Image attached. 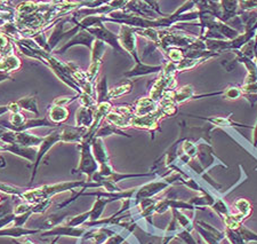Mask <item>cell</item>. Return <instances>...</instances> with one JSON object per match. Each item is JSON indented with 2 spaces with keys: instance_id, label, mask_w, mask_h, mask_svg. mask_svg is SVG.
Here are the masks:
<instances>
[{
  "instance_id": "1",
  "label": "cell",
  "mask_w": 257,
  "mask_h": 244,
  "mask_svg": "<svg viewBox=\"0 0 257 244\" xmlns=\"http://www.w3.org/2000/svg\"><path fill=\"white\" fill-rule=\"evenodd\" d=\"M79 188H101L99 185L94 183V181H68V183H59L53 185H45L39 186L36 188H27L23 195L21 196L20 200L30 204H37L40 202L53 198L57 194L66 193V192H74V189Z\"/></svg>"
},
{
  "instance_id": "2",
  "label": "cell",
  "mask_w": 257,
  "mask_h": 244,
  "mask_svg": "<svg viewBox=\"0 0 257 244\" xmlns=\"http://www.w3.org/2000/svg\"><path fill=\"white\" fill-rule=\"evenodd\" d=\"M93 140L82 139L79 143L80 148V160L77 169H74L73 173H81L87 176V181H92L95 173L98 171V164L95 159L92 150Z\"/></svg>"
},
{
  "instance_id": "3",
  "label": "cell",
  "mask_w": 257,
  "mask_h": 244,
  "mask_svg": "<svg viewBox=\"0 0 257 244\" xmlns=\"http://www.w3.org/2000/svg\"><path fill=\"white\" fill-rule=\"evenodd\" d=\"M59 142H64L63 124L60 126H57L56 129H53L51 133H48L46 136H44V141L41 142V144L38 147V154H37L36 162H35V164H33L32 175H31V179H30V183H29V186H31L33 184V181H35L36 176H37V171H38L40 163L43 162L44 157L46 156L47 152L51 150L56 143H59Z\"/></svg>"
},
{
  "instance_id": "4",
  "label": "cell",
  "mask_w": 257,
  "mask_h": 244,
  "mask_svg": "<svg viewBox=\"0 0 257 244\" xmlns=\"http://www.w3.org/2000/svg\"><path fill=\"white\" fill-rule=\"evenodd\" d=\"M69 21H71V16H65V18L59 19L55 22V26H54L52 34L48 38V46L51 48L52 53L56 51L59 44L61 43H63V45L66 44L74 35H77L78 32L81 30L77 24L72 29H70V30H64L65 24L68 23Z\"/></svg>"
},
{
  "instance_id": "5",
  "label": "cell",
  "mask_w": 257,
  "mask_h": 244,
  "mask_svg": "<svg viewBox=\"0 0 257 244\" xmlns=\"http://www.w3.org/2000/svg\"><path fill=\"white\" fill-rule=\"evenodd\" d=\"M105 49L106 45L103 43V41L97 39L94 41L93 47L90 49V51H92V55H90V65L86 71L87 79H88L89 83H92V84L94 80L96 79L99 69L102 67L103 56H104Z\"/></svg>"
},
{
  "instance_id": "6",
  "label": "cell",
  "mask_w": 257,
  "mask_h": 244,
  "mask_svg": "<svg viewBox=\"0 0 257 244\" xmlns=\"http://www.w3.org/2000/svg\"><path fill=\"white\" fill-rule=\"evenodd\" d=\"M165 115L163 110L158 108V110L155 111L150 115L147 116H133L131 119V126L135 127L139 130H147L151 131L152 133H155L157 130H160L159 122L160 119H163Z\"/></svg>"
},
{
  "instance_id": "7",
  "label": "cell",
  "mask_w": 257,
  "mask_h": 244,
  "mask_svg": "<svg viewBox=\"0 0 257 244\" xmlns=\"http://www.w3.org/2000/svg\"><path fill=\"white\" fill-rule=\"evenodd\" d=\"M118 38L123 51L133 57L134 62L141 60L138 53V44H136V34L134 28L120 26Z\"/></svg>"
},
{
  "instance_id": "8",
  "label": "cell",
  "mask_w": 257,
  "mask_h": 244,
  "mask_svg": "<svg viewBox=\"0 0 257 244\" xmlns=\"http://www.w3.org/2000/svg\"><path fill=\"white\" fill-rule=\"evenodd\" d=\"M87 31H88L90 35H93L95 37V39L101 40L106 45V46L113 48V51L120 53V54H125V51H123L121 45L119 43L118 35L113 34V32L109 30L104 24H101V26L95 28L87 29Z\"/></svg>"
},
{
  "instance_id": "9",
  "label": "cell",
  "mask_w": 257,
  "mask_h": 244,
  "mask_svg": "<svg viewBox=\"0 0 257 244\" xmlns=\"http://www.w3.org/2000/svg\"><path fill=\"white\" fill-rule=\"evenodd\" d=\"M88 228L86 227H71L65 224L59 225L56 227H53L52 229L44 230L39 234L41 237H74V238H82V236L86 234Z\"/></svg>"
},
{
  "instance_id": "10",
  "label": "cell",
  "mask_w": 257,
  "mask_h": 244,
  "mask_svg": "<svg viewBox=\"0 0 257 244\" xmlns=\"http://www.w3.org/2000/svg\"><path fill=\"white\" fill-rule=\"evenodd\" d=\"M196 158L205 172L213 167H221V165L217 163H222L221 160L217 159L216 156H215L211 144L206 142L197 144Z\"/></svg>"
},
{
  "instance_id": "11",
  "label": "cell",
  "mask_w": 257,
  "mask_h": 244,
  "mask_svg": "<svg viewBox=\"0 0 257 244\" xmlns=\"http://www.w3.org/2000/svg\"><path fill=\"white\" fill-rule=\"evenodd\" d=\"M218 95H222V91L215 93H208V94H197L194 92V89L192 85H185L181 89H176L173 92V101L176 106L181 105V103L196 100V99H201V98H207V97H218Z\"/></svg>"
},
{
  "instance_id": "12",
  "label": "cell",
  "mask_w": 257,
  "mask_h": 244,
  "mask_svg": "<svg viewBox=\"0 0 257 244\" xmlns=\"http://www.w3.org/2000/svg\"><path fill=\"white\" fill-rule=\"evenodd\" d=\"M96 40L93 35H90L87 30H80L77 35H74L68 43L64 44L63 46L57 48L55 52L57 53H65L69 48L74 46H85L87 48L92 49L94 41Z\"/></svg>"
},
{
  "instance_id": "13",
  "label": "cell",
  "mask_w": 257,
  "mask_h": 244,
  "mask_svg": "<svg viewBox=\"0 0 257 244\" xmlns=\"http://www.w3.org/2000/svg\"><path fill=\"white\" fill-rule=\"evenodd\" d=\"M3 144V151H8L11 154L16 155L19 157L29 160L30 163L35 164L37 154H38V148H31V147H24L18 143H2Z\"/></svg>"
},
{
  "instance_id": "14",
  "label": "cell",
  "mask_w": 257,
  "mask_h": 244,
  "mask_svg": "<svg viewBox=\"0 0 257 244\" xmlns=\"http://www.w3.org/2000/svg\"><path fill=\"white\" fill-rule=\"evenodd\" d=\"M163 71V65H150L147 63H143L142 61L139 60L135 62V65L131 70H128L123 73V77H126L127 79H132V78L136 77H142L152 75V73H160Z\"/></svg>"
},
{
  "instance_id": "15",
  "label": "cell",
  "mask_w": 257,
  "mask_h": 244,
  "mask_svg": "<svg viewBox=\"0 0 257 244\" xmlns=\"http://www.w3.org/2000/svg\"><path fill=\"white\" fill-rule=\"evenodd\" d=\"M70 217H69V213L68 212H61L60 211H56V212H53L52 214H49L45 219H43L39 224H37L35 228L36 229H39L41 231L44 230H48V229H52L53 227H56L59 225L64 224V222L68 220Z\"/></svg>"
},
{
  "instance_id": "16",
  "label": "cell",
  "mask_w": 257,
  "mask_h": 244,
  "mask_svg": "<svg viewBox=\"0 0 257 244\" xmlns=\"http://www.w3.org/2000/svg\"><path fill=\"white\" fill-rule=\"evenodd\" d=\"M190 117H194V118H199L202 119V121L208 122L210 125H213L214 127H232V126H238V127H244V129H251V126L249 125H242V124L233 122L230 118V116H215V117H201V116H196V115H188Z\"/></svg>"
},
{
  "instance_id": "17",
  "label": "cell",
  "mask_w": 257,
  "mask_h": 244,
  "mask_svg": "<svg viewBox=\"0 0 257 244\" xmlns=\"http://www.w3.org/2000/svg\"><path fill=\"white\" fill-rule=\"evenodd\" d=\"M41 230L36 228H27V227H16L11 225L6 228L0 229V237H11V238H22L27 237L29 235L40 234Z\"/></svg>"
},
{
  "instance_id": "18",
  "label": "cell",
  "mask_w": 257,
  "mask_h": 244,
  "mask_svg": "<svg viewBox=\"0 0 257 244\" xmlns=\"http://www.w3.org/2000/svg\"><path fill=\"white\" fill-rule=\"evenodd\" d=\"M43 141H44V136L35 135V134L30 133L29 131L14 132L13 143H18V144H21V146H24V147L38 148Z\"/></svg>"
},
{
  "instance_id": "19",
  "label": "cell",
  "mask_w": 257,
  "mask_h": 244,
  "mask_svg": "<svg viewBox=\"0 0 257 244\" xmlns=\"http://www.w3.org/2000/svg\"><path fill=\"white\" fill-rule=\"evenodd\" d=\"M133 108H134L135 116H147L158 110L159 103L153 101L152 99L149 97L140 98L139 100H136L135 105L133 106Z\"/></svg>"
},
{
  "instance_id": "20",
  "label": "cell",
  "mask_w": 257,
  "mask_h": 244,
  "mask_svg": "<svg viewBox=\"0 0 257 244\" xmlns=\"http://www.w3.org/2000/svg\"><path fill=\"white\" fill-rule=\"evenodd\" d=\"M222 8L221 21L227 24L230 20L237 18L239 13V2L238 0H223L219 2Z\"/></svg>"
},
{
  "instance_id": "21",
  "label": "cell",
  "mask_w": 257,
  "mask_h": 244,
  "mask_svg": "<svg viewBox=\"0 0 257 244\" xmlns=\"http://www.w3.org/2000/svg\"><path fill=\"white\" fill-rule=\"evenodd\" d=\"M95 109L80 107L76 113V126L88 130L94 122Z\"/></svg>"
},
{
  "instance_id": "22",
  "label": "cell",
  "mask_w": 257,
  "mask_h": 244,
  "mask_svg": "<svg viewBox=\"0 0 257 244\" xmlns=\"http://www.w3.org/2000/svg\"><path fill=\"white\" fill-rule=\"evenodd\" d=\"M70 115L69 109L66 107L51 106L48 111V119L56 126H60L62 124L68 121Z\"/></svg>"
},
{
  "instance_id": "23",
  "label": "cell",
  "mask_w": 257,
  "mask_h": 244,
  "mask_svg": "<svg viewBox=\"0 0 257 244\" xmlns=\"http://www.w3.org/2000/svg\"><path fill=\"white\" fill-rule=\"evenodd\" d=\"M22 65V62L19 59L16 54H10L6 56H3L0 59V72L3 73H10L12 75V72L19 70Z\"/></svg>"
},
{
  "instance_id": "24",
  "label": "cell",
  "mask_w": 257,
  "mask_h": 244,
  "mask_svg": "<svg viewBox=\"0 0 257 244\" xmlns=\"http://www.w3.org/2000/svg\"><path fill=\"white\" fill-rule=\"evenodd\" d=\"M234 208L237 209L238 212L233 213V217L237 219L240 224H242L247 218H249L252 212L250 202L244 200V198H238L234 203Z\"/></svg>"
},
{
  "instance_id": "25",
  "label": "cell",
  "mask_w": 257,
  "mask_h": 244,
  "mask_svg": "<svg viewBox=\"0 0 257 244\" xmlns=\"http://www.w3.org/2000/svg\"><path fill=\"white\" fill-rule=\"evenodd\" d=\"M112 200L103 196H96L93 208L90 209V218L89 221H97L102 218V214L104 212L105 206L109 203H112Z\"/></svg>"
},
{
  "instance_id": "26",
  "label": "cell",
  "mask_w": 257,
  "mask_h": 244,
  "mask_svg": "<svg viewBox=\"0 0 257 244\" xmlns=\"http://www.w3.org/2000/svg\"><path fill=\"white\" fill-rule=\"evenodd\" d=\"M16 103L19 105L21 110L30 111V113L36 115V117H38V116L40 115L39 108H38V100H37V95L36 94L28 95V97L21 98L20 100L16 101Z\"/></svg>"
},
{
  "instance_id": "27",
  "label": "cell",
  "mask_w": 257,
  "mask_h": 244,
  "mask_svg": "<svg viewBox=\"0 0 257 244\" xmlns=\"http://www.w3.org/2000/svg\"><path fill=\"white\" fill-rule=\"evenodd\" d=\"M133 86H134V84H133V82L130 79L120 83L119 85L109 90L107 99H109V101H111L112 99H118L120 97H122V95L130 94L133 91Z\"/></svg>"
},
{
  "instance_id": "28",
  "label": "cell",
  "mask_w": 257,
  "mask_h": 244,
  "mask_svg": "<svg viewBox=\"0 0 257 244\" xmlns=\"http://www.w3.org/2000/svg\"><path fill=\"white\" fill-rule=\"evenodd\" d=\"M131 119L132 117H126V116L120 115L117 113V111H114L112 108V110L107 114L104 121L106 123L111 124V125L118 127V129H122V127L131 126Z\"/></svg>"
},
{
  "instance_id": "29",
  "label": "cell",
  "mask_w": 257,
  "mask_h": 244,
  "mask_svg": "<svg viewBox=\"0 0 257 244\" xmlns=\"http://www.w3.org/2000/svg\"><path fill=\"white\" fill-rule=\"evenodd\" d=\"M113 134H117V135H122V136H127V138H131L130 134H127L126 132H123L121 129H118V127H115L113 125H111L109 123H102L101 127H99L98 131L96 132V134H95V138H105V136H110V135H113Z\"/></svg>"
},
{
  "instance_id": "30",
  "label": "cell",
  "mask_w": 257,
  "mask_h": 244,
  "mask_svg": "<svg viewBox=\"0 0 257 244\" xmlns=\"http://www.w3.org/2000/svg\"><path fill=\"white\" fill-rule=\"evenodd\" d=\"M135 34L136 36H141L145 38L147 40L150 41L152 45H155L156 48H158L159 44H160V38H159V30L158 29H153V28H149V29H135Z\"/></svg>"
},
{
  "instance_id": "31",
  "label": "cell",
  "mask_w": 257,
  "mask_h": 244,
  "mask_svg": "<svg viewBox=\"0 0 257 244\" xmlns=\"http://www.w3.org/2000/svg\"><path fill=\"white\" fill-rule=\"evenodd\" d=\"M207 60H209V57H202V59H190V57H184L180 63L176 64V71L183 72L188 71V70H192L194 68H197L198 65L204 63Z\"/></svg>"
},
{
  "instance_id": "32",
  "label": "cell",
  "mask_w": 257,
  "mask_h": 244,
  "mask_svg": "<svg viewBox=\"0 0 257 244\" xmlns=\"http://www.w3.org/2000/svg\"><path fill=\"white\" fill-rule=\"evenodd\" d=\"M109 88H107V79L106 76H103L101 79L97 82L96 89H95V92H96V102L97 105L103 102H109V99H107V94H109Z\"/></svg>"
},
{
  "instance_id": "33",
  "label": "cell",
  "mask_w": 257,
  "mask_h": 244,
  "mask_svg": "<svg viewBox=\"0 0 257 244\" xmlns=\"http://www.w3.org/2000/svg\"><path fill=\"white\" fill-rule=\"evenodd\" d=\"M172 212H173V216L176 218V220L178 221V224H180L182 228L189 230V231H192L194 229L193 221L189 217H186L181 210L172 209Z\"/></svg>"
},
{
  "instance_id": "34",
  "label": "cell",
  "mask_w": 257,
  "mask_h": 244,
  "mask_svg": "<svg viewBox=\"0 0 257 244\" xmlns=\"http://www.w3.org/2000/svg\"><path fill=\"white\" fill-rule=\"evenodd\" d=\"M194 229H196L198 231V234L205 239V242L207 244H219V242L222 241V239L219 238L217 235H215L214 233H211V231L207 230L206 228L201 227L200 225L194 224Z\"/></svg>"
},
{
  "instance_id": "35",
  "label": "cell",
  "mask_w": 257,
  "mask_h": 244,
  "mask_svg": "<svg viewBox=\"0 0 257 244\" xmlns=\"http://www.w3.org/2000/svg\"><path fill=\"white\" fill-rule=\"evenodd\" d=\"M242 95L243 92L241 90V86L238 85H230L225 90L222 91V97L226 99V100H238V99L242 98Z\"/></svg>"
},
{
  "instance_id": "36",
  "label": "cell",
  "mask_w": 257,
  "mask_h": 244,
  "mask_svg": "<svg viewBox=\"0 0 257 244\" xmlns=\"http://www.w3.org/2000/svg\"><path fill=\"white\" fill-rule=\"evenodd\" d=\"M89 218H90V210L86 211L84 213L77 214V216L74 217H70L64 224L71 227H80V226H84L87 221H89Z\"/></svg>"
},
{
  "instance_id": "37",
  "label": "cell",
  "mask_w": 257,
  "mask_h": 244,
  "mask_svg": "<svg viewBox=\"0 0 257 244\" xmlns=\"http://www.w3.org/2000/svg\"><path fill=\"white\" fill-rule=\"evenodd\" d=\"M133 230L121 228L119 231H117L112 236L109 237L103 244H122L126 239L131 236Z\"/></svg>"
},
{
  "instance_id": "38",
  "label": "cell",
  "mask_w": 257,
  "mask_h": 244,
  "mask_svg": "<svg viewBox=\"0 0 257 244\" xmlns=\"http://www.w3.org/2000/svg\"><path fill=\"white\" fill-rule=\"evenodd\" d=\"M26 190H27V188L18 187V186H13L10 184H5V183H0V192L5 193L6 195L21 198V196L23 195V193L26 192Z\"/></svg>"
},
{
  "instance_id": "39",
  "label": "cell",
  "mask_w": 257,
  "mask_h": 244,
  "mask_svg": "<svg viewBox=\"0 0 257 244\" xmlns=\"http://www.w3.org/2000/svg\"><path fill=\"white\" fill-rule=\"evenodd\" d=\"M211 209H213L222 219H224L227 216H230V213H231L229 206H227L224 200H223V198H219V197H217L216 200H215V203L211 205Z\"/></svg>"
},
{
  "instance_id": "40",
  "label": "cell",
  "mask_w": 257,
  "mask_h": 244,
  "mask_svg": "<svg viewBox=\"0 0 257 244\" xmlns=\"http://www.w3.org/2000/svg\"><path fill=\"white\" fill-rule=\"evenodd\" d=\"M164 54L167 56L168 61L173 62V63H180V62L184 59V51L181 48H175V47H172V48H168L166 49L164 52Z\"/></svg>"
},
{
  "instance_id": "41",
  "label": "cell",
  "mask_w": 257,
  "mask_h": 244,
  "mask_svg": "<svg viewBox=\"0 0 257 244\" xmlns=\"http://www.w3.org/2000/svg\"><path fill=\"white\" fill-rule=\"evenodd\" d=\"M78 102H79L80 107H85V108H92V109H96L97 107V102L95 97H92V95L87 94L82 92L79 98H78Z\"/></svg>"
},
{
  "instance_id": "42",
  "label": "cell",
  "mask_w": 257,
  "mask_h": 244,
  "mask_svg": "<svg viewBox=\"0 0 257 244\" xmlns=\"http://www.w3.org/2000/svg\"><path fill=\"white\" fill-rule=\"evenodd\" d=\"M15 196H11L8 197L7 200L0 203V218L7 216V214L13 213L14 211V198Z\"/></svg>"
},
{
  "instance_id": "43",
  "label": "cell",
  "mask_w": 257,
  "mask_h": 244,
  "mask_svg": "<svg viewBox=\"0 0 257 244\" xmlns=\"http://www.w3.org/2000/svg\"><path fill=\"white\" fill-rule=\"evenodd\" d=\"M174 239H178V241L183 242L184 244H198V242L192 236L191 231L186 229H182L180 231H177L175 234V238Z\"/></svg>"
},
{
  "instance_id": "44",
  "label": "cell",
  "mask_w": 257,
  "mask_h": 244,
  "mask_svg": "<svg viewBox=\"0 0 257 244\" xmlns=\"http://www.w3.org/2000/svg\"><path fill=\"white\" fill-rule=\"evenodd\" d=\"M237 230L239 231V234L241 235V237L246 243L257 242V233H255V231H252L251 229H248L247 227H244L243 225L240 226Z\"/></svg>"
},
{
  "instance_id": "45",
  "label": "cell",
  "mask_w": 257,
  "mask_h": 244,
  "mask_svg": "<svg viewBox=\"0 0 257 244\" xmlns=\"http://www.w3.org/2000/svg\"><path fill=\"white\" fill-rule=\"evenodd\" d=\"M224 233H225V237H227V239L231 242V244H247L243 241V238L241 237V235L239 234L238 230L226 228Z\"/></svg>"
},
{
  "instance_id": "46",
  "label": "cell",
  "mask_w": 257,
  "mask_h": 244,
  "mask_svg": "<svg viewBox=\"0 0 257 244\" xmlns=\"http://www.w3.org/2000/svg\"><path fill=\"white\" fill-rule=\"evenodd\" d=\"M80 94H76L73 97H59L56 98L55 100L52 102V106H59V107H66L69 106L70 103H72L73 101L78 100Z\"/></svg>"
},
{
  "instance_id": "47",
  "label": "cell",
  "mask_w": 257,
  "mask_h": 244,
  "mask_svg": "<svg viewBox=\"0 0 257 244\" xmlns=\"http://www.w3.org/2000/svg\"><path fill=\"white\" fill-rule=\"evenodd\" d=\"M15 218H16V216L14 213L7 214V216L0 218V229L6 228V227H10L14 222Z\"/></svg>"
},
{
  "instance_id": "48",
  "label": "cell",
  "mask_w": 257,
  "mask_h": 244,
  "mask_svg": "<svg viewBox=\"0 0 257 244\" xmlns=\"http://www.w3.org/2000/svg\"><path fill=\"white\" fill-rule=\"evenodd\" d=\"M59 239H60V237H53V241L49 244H56ZM12 242H13L14 244H36V243H33L31 239H29L28 237H22V238H18V239L12 238Z\"/></svg>"
},
{
  "instance_id": "49",
  "label": "cell",
  "mask_w": 257,
  "mask_h": 244,
  "mask_svg": "<svg viewBox=\"0 0 257 244\" xmlns=\"http://www.w3.org/2000/svg\"><path fill=\"white\" fill-rule=\"evenodd\" d=\"M12 80L13 79V77H12V75H10V73H3L0 72V83L3 82H6V80Z\"/></svg>"
},
{
  "instance_id": "50",
  "label": "cell",
  "mask_w": 257,
  "mask_h": 244,
  "mask_svg": "<svg viewBox=\"0 0 257 244\" xmlns=\"http://www.w3.org/2000/svg\"><path fill=\"white\" fill-rule=\"evenodd\" d=\"M252 146H254V148H257V122L254 126V132H252Z\"/></svg>"
},
{
  "instance_id": "51",
  "label": "cell",
  "mask_w": 257,
  "mask_h": 244,
  "mask_svg": "<svg viewBox=\"0 0 257 244\" xmlns=\"http://www.w3.org/2000/svg\"><path fill=\"white\" fill-rule=\"evenodd\" d=\"M10 113V106H0V116Z\"/></svg>"
},
{
  "instance_id": "52",
  "label": "cell",
  "mask_w": 257,
  "mask_h": 244,
  "mask_svg": "<svg viewBox=\"0 0 257 244\" xmlns=\"http://www.w3.org/2000/svg\"><path fill=\"white\" fill-rule=\"evenodd\" d=\"M6 168V162H5V158L0 155V169H4Z\"/></svg>"
},
{
  "instance_id": "53",
  "label": "cell",
  "mask_w": 257,
  "mask_h": 244,
  "mask_svg": "<svg viewBox=\"0 0 257 244\" xmlns=\"http://www.w3.org/2000/svg\"><path fill=\"white\" fill-rule=\"evenodd\" d=\"M8 197H3V196H0V203H2V202H4L5 200H7Z\"/></svg>"
},
{
  "instance_id": "54",
  "label": "cell",
  "mask_w": 257,
  "mask_h": 244,
  "mask_svg": "<svg viewBox=\"0 0 257 244\" xmlns=\"http://www.w3.org/2000/svg\"><path fill=\"white\" fill-rule=\"evenodd\" d=\"M255 61H256V63H257V48H256V51H255Z\"/></svg>"
},
{
  "instance_id": "55",
  "label": "cell",
  "mask_w": 257,
  "mask_h": 244,
  "mask_svg": "<svg viewBox=\"0 0 257 244\" xmlns=\"http://www.w3.org/2000/svg\"><path fill=\"white\" fill-rule=\"evenodd\" d=\"M198 244H202V243H201V241H198Z\"/></svg>"
},
{
  "instance_id": "56",
  "label": "cell",
  "mask_w": 257,
  "mask_h": 244,
  "mask_svg": "<svg viewBox=\"0 0 257 244\" xmlns=\"http://www.w3.org/2000/svg\"><path fill=\"white\" fill-rule=\"evenodd\" d=\"M148 244H153V243H151V242H150V243H148Z\"/></svg>"
}]
</instances>
